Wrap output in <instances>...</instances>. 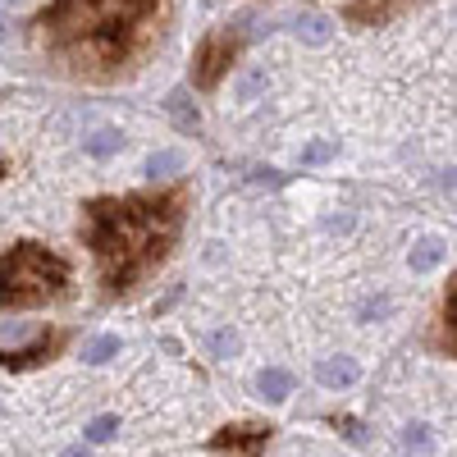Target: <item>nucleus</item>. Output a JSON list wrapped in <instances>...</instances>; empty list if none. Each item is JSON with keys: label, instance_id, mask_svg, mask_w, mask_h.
Returning a JSON list of instances; mask_svg holds the SVG:
<instances>
[{"label": "nucleus", "instance_id": "nucleus-12", "mask_svg": "<svg viewBox=\"0 0 457 457\" xmlns=\"http://www.w3.org/2000/svg\"><path fill=\"white\" fill-rule=\"evenodd\" d=\"M114 426H120L114 416H96V421L87 426V439H92V444H105V439L114 435Z\"/></svg>", "mask_w": 457, "mask_h": 457}, {"label": "nucleus", "instance_id": "nucleus-4", "mask_svg": "<svg viewBox=\"0 0 457 457\" xmlns=\"http://www.w3.org/2000/svg\"><path fill=\"white\" fill-rule=\"evenodd\" d=\"M243 55V32L238 28H211L197 51H193V64H187V83H193L197 92H215L228 73H234Z\"/></svg>", "mask_w": 457, "mask_h": 457}, {"label": "nucleus", "instance_id": "nucleus-7", "mask_svg": "<svg viewBox=\"0 0 457 457\" xmlns=\"http://www.w3.org/2000/svg\"><path fill=\"white\" fill-rule=\"evenodd\" d=\"M407 5H411V0H348L338 14H343V23H348V28L366 32V28H389L394 19L407 14Z\"/></svg>", "mask_w": 457, "mask_h": 457}, {"label": "nucleus", "instance_id": "nucleus-9", "mask_svg": "<svg viewBox=\"0 0 457 457\" xmlns=\"http://www.w3.org/2000/svg\"><path fill=\"white\" fill-rule=\"evenodd\" d=\"M357 379V366L353 361H329V366H320V385H353Z\"/></svg>", "mask_w": 457, "mask_h": 457}, {"label": "nucleus", "instance_id": "nucleus-6", "mask_svg": "<svg viewBox=\"0 0 457 457\" xmlns=\"http://www.w3.org/2000/svg\"><path fill=\"white\" fill-rule=\"evenodd\" d=\"M275 439V426L270 421H234V426H220L206 448L220 453V457H261Z\"/></svg>", "mask_w": 457, "mask_h": 457}, {"label": "nucleus", "instance_id": "nucleus-13", "mask_svg": "<svg viewBox=\"0 0 457 457\" xmlns=\"http://www.w3.org/2000/svg\"><path fill=\"white\" fill-rule=\"evenodd\" d=\"M64 457H92V453H87V448H69Z\"/></svg>", "mask_w": 457, "mask_h": 457}, {"label": "nucleus", "instance_id": "nucleus-3", "mask_svg": "<svg viewBox=\"0 0 457 457\" xmlns=\"http://www.w3.org/2000/svg\"><path fill=\"white\" fill-rule=\"evenodd\" d=\"M73 288V265L37 238H19L0 252V312L51 307Z\"/></svg>", "mask_w": 457, "mask_h": 457}, {"label": "nucleus", "instance_id": "nucleus-5", "mask_svg": "<svg viewBox=\"0 0 457 457\" xmlns=\"http://www.w3.org/2000/svg\"><path fill=\"white\" fill-rule=\"evenodd\" d=\"M73 343V329H64V325H46V329H37L28 343H19V348H0V370H10V375H19V370H37V366H46V361H55L64 348Z\"/></svg>", "mask_w": 457, "mask_h": 457}, {"label": "nucleus", "instance_id": "nucleus-11", "mask_svg": "<svg viewBox=\"0 0 457 457\" xmlns=\"http://www.w3.org/2000/svg\"><path fill=\"white\" fill-rule=\"evenodd\" d=\"M114 353H120V338H114V334H105V338H96L92 348H87V361H110Z\"/></svg>", "mask_w": 457, "mask_h": 457}, {"label": "nucleus", "instance_id": "nucleus-10", "mask_svg": "<svg viewBox=\"0 0 457 457\" xmlns=\"http://www.w3.org/2000/svg\"><path fill=\"white\" fill-rule=\"evenodd\" d=\"M261 389H265V398L284 403V398H288V389H293V379H288L284 370H265V375H261Z\"/></svg>", "mask_w": 457, "mask_h": 457}, {"label": "nucleus", "instance_id": "nucleus-14", "mask_svg": "<svg viewBox=\"0 0 457 457\" xmlns=\"http://www.w3.org/2000/svg\"><path fill=\"white\" fill-rule=\"evenodd\" d=\"M0 179H10V161L5 156H0Z\"/></svg>", "mask_w": 457, "mask_h": 457}, {"label": "nucleus", "instance_id": "nucleus-1", "mask_svg": "<svg viewBox=\"0 0 457 457\" xmlns=\"http://www.w3.org/2000/svg\"><path fill=\"white\" fill-rule=\"evenodd\" d=\"M174 0H46L28 42L55 73L87 87L129 83L161 51Z\"/></svg>", "mask_w": 457, "mask_h": 457}, {"label": "nucleus", "instance_id": "nucleus-8", "mask_svg": "<svg viewBox=\"0 0 457 457\" xmlns=\"http://www.w3.org/2000/svg\"><path fill=\"white\" fill-rule=\"evenodd\" d=\"M430 348L448 361L457 353V275H448V284L439 293V312H435V325H430Z\"/></svg>", "mask_w": 457, "mask_h": 457}, {"label": "nucleus", "instance_id": "nucleus-2", "mask_svg": "<svg viewBox=\"0 0 457 457\" xmlns=\"http://www.w3.org/2000/svg\"><path fill=\"white\" fill-rule=\"evenodd\" d=\"M187 211H193V183L187 179L83 202L79 238L96 265L101 293L129 297L146 279H156L183 238Z\"/></svg>", "mask_w": 457, "mask_h": 457}]
</instances>
